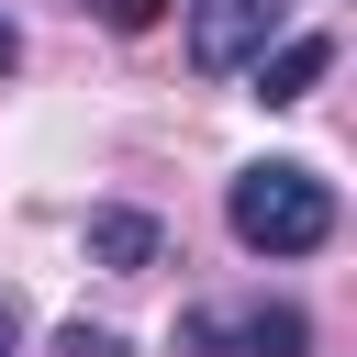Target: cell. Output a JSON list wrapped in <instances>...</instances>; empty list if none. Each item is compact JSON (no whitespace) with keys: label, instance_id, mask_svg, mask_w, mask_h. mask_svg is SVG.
Returning <instances> with one entry per match:
<instances>
[{"label":"cell","instance_id":"1","mask_svg":"<svg viewBox=\"0 0 357 357\" xmlns=\"http://www.w3.org/2000/svg\"><path fill=\"white\" fill-rule=\"evenodd\" d=\"M223 223H234L245 257H312V245H335V190L301 156H257L223 190Z\"/></svg>","mask_w":357,"mask_h":357},{"label":"cell","instance_id":"2","mask_svg":"<svg viewBox=\"0 0 357 357\" xmlns=\"http://www.w3.org/2000/svg\"><path fill=\"white\" fill-rule=\"evenodd\" d=\"M290 22V0H190V67L201 78H234L268 56V33Z\"/></svg>","mask_w":357,"mask_h":357},{"label":"cell","instance_id":"3","mask_svg":"<svg viewBox=\"0 0 357 357\" xmlns=\"http://www.w3.org/2000/svg\"><path fill=\"white\" fill-rule=\"evenodd\" d=\"M178 346H201V357H312V324L290 301H245V312H190Z\"/></svg>","mask_w":357,"mask_h":357},{"label":"cell","instance_id":"4","mask_svg":"<svg viewBox=\"0 0 357 357\" xmlns=\"http://www.w3.org/2000/svg\"><path fill=\"white\" fill-rule=\"evenodd\" d=\"M156 257H167L156 212H89V268H156Z\"/></svg>","mask_w":357,"mask_h":357},{"label":"cell","instance_id":"5","mask_svg":"<svg viewBox=\"0 0 357 357\" xmlns=\"http://www.w3.org/2000/svg\"><path fill=\"white\" fill-rule=\"evenodd\" d=\"M324 67H335V33H290L279 56H257V100H312Z\"/></svg>","mask_w":357,"mask_h":357},{"label":"cell","instance_id":"6","mask_svg":"<svg viewBox=\"0 0 357 357\" xmlns=\"http://www.w3.org/2000/svg\"><path fill=\"white\" fill-rule=\"evenodd\" d=\"M56 357H123V335H112V324H67V335H56Z\"/></svg>","mask_w":357,"mask_h":357},{"label":"cell","instance_id":"7","mask_svg":"<svg viewBox=\"0 0 357 357\" xmlns=\"http://www.w3.org/2000/svg\"><path fill=\"white\" fill-rule=\"evenodd\" d=\"M156 11H167V0H100V22H112V33H134V22H156Z\"/></svg>","mask_w":357,"mask_h":357},{"label":"cell","instance_id":"8","mask_svg":"<svg viewBox=\"0 0 357 357\" xmlns=\"http://www.w3.org/2000/svg\"><path fill=\"white\" fill-rule=\"evenodd\" d=\"M11 56H22V33H11V22H0V78H11Z\"/></svg>","mask_w":357,"mask_h":357},{"label":"cell","instance_id":"9","mask_svg":"<svg viewBox=\"0 0 357 357\" xmlns=\"http://www.w3.org/2000/svg\"><path fill=\"white\" fill-rule=\"evenodd\" d=\"M11 346H22V324H11V301H0V357H11Z\"/></svg>","mask_w":357,"mask_h":357}]
</instances>
